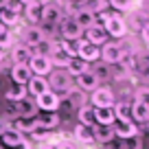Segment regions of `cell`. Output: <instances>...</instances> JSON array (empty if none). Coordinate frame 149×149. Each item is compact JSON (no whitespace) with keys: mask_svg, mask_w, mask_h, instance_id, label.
<instances>
[{"mask_svg":"<svg viewBox=\"0 0 149 149\" xmlns=\"http://www.w3.org/2000/svg\"><path fill=\"white\" fill-rule=\"evenodd\" d=\"M46 81H48V90H53L55 94H66L68 90H72V77L64 68H53Z\"/></svg>","mask_w":149,"mask_h":149,"instance_id":"obj_1","label":"cell"},{"mask_svg":"<svg viewBox=\"0 0 149 149\" xmlns=\"http://www.w3.org/2000/svg\"><path fill=\"white\" fill-rule=\"evenodd\" d=\"M64 20V7L57 2V0H51L46 5H42V13H40V22H44V29H53L59 26V22Z\"/></svg>","mask_w":149,"mask_h":149,"instance_id":"obj_2","label":"cell"},{"mask_svg":"<svg viewBox=\"0 0 149 149\" xmlns=\"http://www.w3.org/2000/svg\"><path fill=\"white\" fill-rule=\"evenodd\" d=\"M59 35L64 42H77L84 37V29L74 22L72 15H64V20L59 22Z\"/></svg>","mask_w":149,"mask_h":149,"instance_id":"obj_3","label":"cell"},{"mask_svg":"<svg viewBox=\"0 0 149 149\" xmlns=\"http://www.w3.org/2000/svg\"><path fill=\"white\" fill-rule=\"evenodd\" d=\"M103 29H105L107 37H114V40H123V37L127 35V22H125V18L118 15V13H112L110 20L103 24Z\"/></svg>","mask_w":149,"mask_h":149,"instance_id":"obj_4","label":"cell"},{"mask_svg":"<svg viewBox=\"0 0 149 149\" xmlns=\"http://www.w3.org/2000/svg\"><path fill=\"white\" fill-rule=\"evenodd\" d=\"M123 55H125V46L118 42H105L101 46V61H105L107 66L118 64L123 59Z\"/></svg>","mask_w":149,"mask_h":149,"instance_id":"obj_5","label":"cell"},{"mask_svg":"<svg viewBox=\"0 0 149 149\" xmlns=\"http://www.w3.org/2000/svg\"><path fill=\"white\" fill-rule=\"evenodd\" d=\"M114 92H112V88H107V86H99L97 90H92V94H90V105L92 107H112L114 105Z\"/></svg>","mask_w":149,"mask_h":149,"instance_id":"obj_6","label":"cell"},{"mask_svg":"<svg viewBox=\"0 0 149 149\" xmlns=\"http://www.w3.org/2000/svg\"><path fill=\"white\" fill-rule=\"evenodd\" d=\"M77 57L79 59H84L86 64H92V61H99V57H101V48L99 46H94V44H90V42H86L84 37L81 40H77Z\"/></svg>","mask_w":149,"mask_h":149,"instance_id":"obj_7","label":"cell"},{"mask_svg":"<svg viewBox=\"0 0 149 149\" xmlns=\"http://www.w3.org/2000/svg\"><path fill=\"white\" fill-rule=\"evenodd\" d=\"M29 70L31 74H40V77H48L53 70V64L48 59V55H33L29 59Z\"/></svg>","mask_w":149,"mask_h":149,"instance_id":"obj_8","label":"cell"},{"mask_svg":"<svg viewBox=\"0 0 149 149\" xmlns=\"http://www.w3.org/2000/svg\"><path fill=\"white\" fill-rule=\"evenodd\" d=\"M42 42H46V33L42 31V26H26L22 31V44L29 48L40 46Z\"/></svg>","mask_w":149,"mask_h":149,"instance_id":"obj_9","label":"cell"},{"mask_svg":"<svg viewBox=\"0 0 149 149\" xmlns=\"http://www.w3.org/2000/svg\"><path fill=\"white\" fill-rule=\"evenodd\" d=\"M59 103H61L59 94H55L53 90H46L44 94L35 97V105H37V110H42V112H57Z\"/></svg>","mask_w":149,"mask_h":149,"instance_id":"obj_10","label":"cell"},{"mask_svg":"<svg viewBox=\"0 0 149 149\" xmlns=\"http://www.w3.org/2000/svg\"><path fill=\"white\" fill-rule=\"evenodd\" d=\"M84 40L90 42V44H94V46H103V44L107 42V33H105V29H103V24L94 22L92 26H88L84 31Z\"/></svg>","mask_w":149,"mask_h":149,"instance_id":"obj_11","label":"cell"},{"mask_svg":"<svg viewBox=\"0 0 149 149\" xmlns=\"http://www.w3.org/2000/svg\"><path fill=\"white\" fill-rule=\"evenodd\" d=\"M72 84L77 86V90H81V92H92V90L99 88V81H97V77L92 74V70H86V72L77 74Z\"/></svg>","mask_w":149,"mask_h":149,"instance_id":"obj_12","label":"cell"},{"mask_svg":"<svg viewBox=\"0 0 149 149\" xmlns=\"http://www.w3.org/2000/svg\"><path fill=\"white\" fill-rule=\"evenodd\" d=\"M48 59H51L53 68H66V64H68L70 57L64 53V48L59 46V42H51V46H48Z\"/></svg>","mask_w":149,"mask_h":149,"instance_id":"obj_13","label":"cell"},{"mask_svg":"<svg viewBox=\"0 0 149 149\" xmlns=\"http://www.w3.org/2000/svg\"><path fill=\"white\" fill-rule=\"evenodd\" d=\"M112 130H114V136L121 138V140H127V138H132V136H138V127H136V123H132V121H114Z\"/></svg>","mask_w":149,"mask_h":149,"instance_id":"obj_14","label":"cell"},{"mask_svg":"<svg viewBox=\"0 0 149 149\" xmlns=\"http://www.w3.org/2000/svg\"><path fill=\"white\" fill-rule=\"evenodd\" d=\"M132 123H136V125L149 123V103L138 101V99L132 103Z\"/></svg>","mask_w":149,"mask_h":149,"instance_id":"obj_15","label":"cell"},{"mask_svg":"<svg viewBox=\"0 0 149 149\" xmlns=\"http://www.w3.org/2000/svg\"><path fill=\"white\" fill-rule=\"evenodd\" d=\"M116 138L112 125H92V140L99 145H110L112 140Z\"/></svg>","mask_w":149,"mask_h":149,"instance_id":"obj_16","label":"cell"},{"mask_svg":"<svg viewBox=\"0 0 149 149\" xmlns=\"http://www.w3.org/2000/svg\"><path fill=\"white\" fill-rule=\"evenodd\" d=\"M48 90V81L46 77H40V74H31V79L26 84V92H31L33 97H40Z\"/></svg>","mask_w":149,"mask_h":149,"instance_id":"obj_17","label":"cell"},{"mask_svg":"<svg viewBox=\"0 0 149 149\" xmlns=\"http://www.w3.org/2000/svg\"><path fill=\"white\" fill-rule=\"evenodd\" d=\"M72 18H74V22L79 24V26L84 29V31H86L88 26H92L94 22H97V15H94L92 11H88L86 7H81V5H79V9H77V11L72 13Z\"/></svg>","mask_w":149,"mask_h":149,"instance_id":"obj_18","label":"cell"},{"mask_svg":"<svg viewBox=\"0 0 149 149\" xmlns=\"http://www.w3.org/2000/svg\"><path fill=\"white\" fill-rule=\"evenodd\" d=\"M24 18H26L29 26H37L40 22V13H42V5H40V0H33L29 5H24Z\"/></svg>","mask_w":149,"mask_h":149,"instance_id":"obj_19","label":"cell"},{"mask_svg":"<svg viewBox=\"0 0 149 149\" xmlns=\"http://www.w3.org/2000/svg\"><path fill=\"white\" fill-rule=\"evenodd\" d=\"M11 79L15 81V86H26L29 79H31L29 66L26 64H13V68H11Z\"/></svg>","mask_w":149,"mask_h":149,"instance_id":"obj_20","label":"cell"},{"mask_svg":"<svg viewBox=\"0 0 149 149\" xmlns=\"http://www.w3.org/2000/svg\"><path fill=\"white\" fill-rule=\"evenodd\" d=\"M116 116L112 107H94V125H114Z\"/></svg>","mask_w":149,"mask_h":149,"instance_id":"obj_21","label":"cell"},{"mask_svg":"<svg viewBox=\"0 0 149 149\" xmlns=\"http://www.w3.org/2000/svg\"><path fill=\"white\" fill-rule=\"evenodd\" d=\"M15 107H18V116H24V118H35L37 116V105L35 101H29V99H22V101L15 103Z\"/></svg>","mask_w":149,"mask_h":149,"instance_id":"obj_22","label":"cell"},{"mask_svg":"<svg viewBox=\"0 0 149 149\" xmlns=\"http://www.w3.org/2000/svg\"><path fill=\"white\" fill-rule=\"evenodd\" d=\"M11 57H13V64H26L29 66V59L33 57V48L24 46V44H18L11 51Z\"/></svg>","mask_w":149,"mask_h":149,"instance_id":"obj_23","label":"cell"},{"mask_svg":"<svg viewBox=\"0 0 149 149\" xmlns=\"http://www.w3.org/2000/svg\"><path fill=\"white\" fill-rule=\"evenodd\" d=\"M35 125L40 130H53V127L59 125V116H57V112H46L44 116H35Z\"/></svg>","mask_w":149,"mask_h":149,"instance_id":"obj_24","label":"cell"},{"mask_svg":"<svg viewBox=\"0 0 149 149\" xmlns=\"http://www.w3.org/2000/svg\"><path fill=\"white\" fill-rule=\"evenodd\" d=\"M86 70H90V64H86V61L79 59V57H70L68 64H66V72H68L70 77H77V74L86 72Z\"/></svg>","mask_w":149,"mask_h":149,"instance_id":"obj_25","label":"cell"},{"mask_svg":"<svg viewBox=\"0 0 149 149\" xmlns=\"http://www.w3.org/2000/svg\"><path fill=\"white\" fill-rule=\"evenodd\" d=\"M13 130H18L20 134H33V132L37 130V125H35V118H24V116H15V121H13Z\"/></svg>","mask_w":149,"mask_h":149,"instance_id":"obj_26","label":"cell"},{"mask_svg":"<svg viewBox=\"0 0 149 149\" xmlns=\"http://www.w3.org/2000/svg\"><path fill=\"white\" fill-rule=\"evenodd\" d=\"M0 138H2V143H5L9 149H11V147H15V145H20V143H24V134H20V132H18V130H13L11 125L5 130V134L0 136Z\"/></svg>","mask_w":149,"mask_h":149,"instance_id":"obj_27","label":"cell"},{"mask_svg":"<svg viewBox=\"0 0 149 149\" xmlns=\"http://www.w3.org/2000/svg\"><path fill=\"white\" fill-rule=\"evenodd\" d=\"M77 118H79V125H88V127H92V125H94V107L90 105V103L81 105L79 110H77Z\"/></svg>","mask_w":149,"mask_h":149,"instance_id":"obj_28","label":"cell"},{"mask_svg":"<svg viewBox=\"0 0 149 149\" xmlns=\"http://www.w3.org/2000/svg\"><path fill=\"white\" fill-rule=\"evenodd\" d=\"M112 110H114L116 121H132V103L118 101V103H114V105H112Z\"/></svg>","mask_w":149,"mask_h":149,"instance_id":"obj_29","label":"cell"},{"mask_svg":"<svg viewBox=\"0 0 149 149\" xmlns=\"http://www.w3.org/2000/svg\"><path fill=\"white\" fill-rule=\"evenodd\" d=\"M0 20H2V24H5V26L9 29V26H13V24H18V20H20V13L11 11L9 7H0Z\"/></svg>","mask_w":149,"mask_h":149,"instance_id":"obj_30","label":"cell"},{"mask_svg":"<svg viewBox=\"0 0 149 149\" xmlns=\"http://www.w3.org/2000/svg\"><path fill=\"white\" fill-rule=\"evenodd\" d=\"M5 97L9 99L11 103H18V101H22V99H26V86H15V88H9Z\"/></svg>","mask_w":149,"mask_h":149,"instance_id":"obj_31","label":"cell"},{"mask_svg":"<svg viewBox=\"0 0 149 149\" xmlns=\"http://www.w3.org/2000/svg\"><path fill=\"white\" fill-rule=\"evenodd\" d=\"M92 74L97 77V81H107L110 79V66H107L105 61H101V64H97L92 68Z\"/></svg>","mask_w":149,"mask_h":149,"instance_id":"obj_32","label":"cell"},{"mask_svg":"<svg viewBox=\"0 0 149 149\" xmlns=\"http://www.w3.org/2000/svg\"><path fill=\"white\" fill-rule=\"evenodd\" d=\"M68 99H70V105L72 107H77V110H79L81 105H86V97H84V92H81V90H68Z\"/></svg>","mask_w":149,"mask_h":149,"instance_id":"obj_33","label":"cell"},{"mask_svg":"<svg viewBox=\"0 0 149 149\" xmlns=\"http://www.w3.org/2000/svg\"><path fill=\"white\" fill-rule=\"evenodd\" d=\"M74 136H77V140H84V143H94L92 140V127H88V125H77Z\"/></svg>","mask_w":149,"mask_h":149,"instance_id":"obj_34","label":"cell"},{"mask_svg":"<svg viewBox=\"0 0 149 149\" xmlns=\"http://www.w3.org/2000/svg\"><path fill=\"white\" fill-rule=\"evenodd\" d=\"M134 70H136V74H138L143 81H149V61H145V59H136Z\"/></svg>","mask_w":149,"mask_h":149,"instance_id":"obj_35","label":"cell"},{"mask_svg":"<svg viewBox=\"0 0 149 149\" xmlns=\"http://www.w3.org/2000/svg\"><path fill=\"white\" fill-rule=\"evenodd\" d=\"M107 7L114 11H130L132 0H107Z\"/></svg>","mask_w":149,"mask_h":149,"instance_id":"obj_36","label":"cell"},{"mask_svg":"<svg viewBox=\"0 0 149 149\" xmlns=\"http://www.w3.org/2000/svg\"><path fill=\"white\" fill-rule=\"evenodd\" d=\"M123 149H143V140H140V136H132V138L123 140Z\"/></svg>","mask_w":149,"mask_h":149,"instance_id":"obj_37","label":"cell"},{"mask_svg":"<svg viewBox=\"0 0 149 149\" xmlns=\"http://www.w3.org/2000/svg\"><path fill=\"white\" fill-rule=\"evenodd\" d=\"M134 99H138V101H145V103H149V84H147V86H140V88H136V92H134Z\"/></svg>","mask_w":149,"mask_h":149,"instance_id":"obj_38","label":"cell"},{"mask_svg":"<svg viewBox=\"0 0 149 149\" xmlns=\"http://www.w3.org/2000/svg\"><path fill=\"white\" fill-rule=\"evenodd\" d=\"M7 46H11V33L2 31L0 33V48H7Z\"/></svg>","mask_w":149,"mask_h":149,"instance_id":"obj_39","label":"cell"},{"mask_svg":"<svg viewBox=\"0 0 149 149\" xmlns=\"http://www.w3.org/2000/svg\"><path fill=\"white\" fill-rule=\"evenodd\" d=\"M55 149H77V145L70 143V140H61V143L55 145Z\"/></svg>","mask_w":149,"mask_h":149,"instance_id":"obj_40","label":"cell"},{"mask_svg":"<svg viewBox=\"0 0 149 149\" xmlns=\"http://www.w3.org/2000/svg\"><path fill=\"white\" fill-rule=\"evenodd\" d=\"M140 35H143V42L149 46V24H145V26L140 29Z\"/></svg>","mask_w":149,"mask_h":149,"instance_id":"obj_41","label":"cell"},{"mask_svg":"<svg viewBox=\"0 0 149 149\" xmlns=\"http://www.w3.org/2000/svg\"><path fill=\"white\" fill-rule=\"evenodd\" d=\"M11 149H33L31 145L26 143V140H24V143H20V145H15V147H11Z\"/></svg>","mask_w":149,"mask_h":149,"instance_id":"obj_42","label":"cell"},{"mask_svg":"<svg viewBox=\"0 0 149 149\" xmlns=\"http://www.w3.org/2000/svg\"><path fill=\"white\" fill-rule=\"evenodd\" d=\"M7 127H9V123H5L2 118H0V136L5 134V130H7Z\"/></svg>","mask_w":149,"mask_h":149,"instance_id":"obj_43","label":"cell"},{"mask_svg":"<svg viewBox=\"0 0 149 149\" xmlns=\"http://www.w3.org/2000/svg\"><path fill=\"white\" fill-rule=\"evenodd\" d=\"M37 149H55V145H53V143H44V145H40Z\"/></svg>","mask_w":149,"mask_h":149,"instance_id":"obj_44","label":"cell"},{"mask_svg":"<svg viewBox=\"0 0 149 149\" xmlns=\"http://www.w3.org/2000/svg\"><path fill=\"white\" fill-rule=\"evenodd\" d=\"M2 31H9V29H7L5 24H2V20H0V33H2Z\"/></svg>","mask_w":149,"mask_h":149,"instance_id":"obj_45","label":"cell"},{"mask_svg":"<svg viewBox=\"0 0 149 149\" xmlns=\"http://www.w3.org/2000/svg\"><path fill=\"white\" fill-rule=\"evenodd\" d=\"M18 2H20L22 7H24V5H29V2H33V0H18Z\"/></svg>","mask_w":149,"mask_h":149,"instance_id":"obj_46","label":"cell"},{"mask_svg":"<svg viewBox=\"0 0 149 149\" xmlns=\"http://www.w3.org/2000/svg\"><path fill=\"white\" fill-rule=\"evenodd\" d=\"M5 59V48H0V61Z\"/></svg>","mask_w":149,"mask_h":149,"instance_id":"obj_47","label":"cell"},{"mask_svg":"<svg viewBox=\"0 0 149 149\" xmlns=\"http://www.w3.org/2000/svg\"><path fill=\"white\" fill-rule=\"evenodd\" d=\"M77 2H81V0H77Z\"/></svg>","mask_w":149,"mask_h":149,"instance_id":"obj_48","label":"cell"}]
</instances>
